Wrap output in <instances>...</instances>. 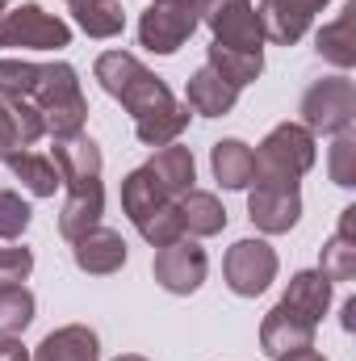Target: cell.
Segmentation results:
<instances>
[{
    "instance_id": "484cf974",
    "label": "cell",
    "mask_w": 356,
    "mask_h": 361,
    "mask_svg": "<svg viewBox=\"0 0 356 361\" xmlns=\"http://www.w3.org/2000/svg\"><path fill=\"white\" fill-rule=\"evenodd\" d=\"M34 294L25 286H0V345L21 341V332L34 324Z\"/></svg>"
},
{
    "instance_id": "603a6c76",
    "label": "cell",
    "mask_w": 356,
    "mask_h": 361,
    "mask_svg": "<svg viewBox=\"0 0 356 361\" xmlns=\"http://www.w3.org/2000/svg\"><path fill=\"white\" fill-rule=\"evenodd\" d=\"M352 21H356V0H348L344 8H340V17L336 21H327L323 30H319V55L327 59V63H336L340 72H348L356 68V38H352Z\"/></svg>"
},
{
    "instance_id": "44dd1931",
    "label": "cell",
    "mask_w": 356,
    "mask_h": 361,
    "mask_svg": "<svg viewBox=\"0 0 356 361\" xmlns=\"http://www.w3.org/2000/svg\"><path fill=\"white\" fill-rule=\"evenodd\" d=\"M289 311L306 315L310 324H323L327 307H331V281L323 277L319 269H298L285 286V298H281Z\"/></svg>"
},
{
    "instance_id": "9c48e42d",
    "label": "cell",
    "mask_w": 356,
    "mask_h": 361,
    "mask_svg": "<svg viewBox=\"0 0 356 361\" xmlns=\"http://www.w3.org/2000/svg\"><path fill=\"white\" fill-rule=\"evenodd\" d=\"M55 169L63 177V189L72 197H105V180H101V169H105V156L101 147L92 143L89 135H72V139H55Z\"/></svg>"
},
{
    "instance_id": "8fae6325",
    "label": "cell",
    "mask_w": 356,
    "mask_h": 361,
    "mask_svg": "<svg viewBox=\"0 0 356 361\" xmlns=\"http://www.w3.org/2000/svg\"><path fill=\"white\" fill-rule=\"evenodd\" d=\"M151 273H155L160 290L184 298V294H197V290H201V281H205V273H210V257H205V248H201L197 240L184 235V240L168 244V248H155Z\"/></svg>"
},
{
    "instance_id": "4fadbf2b",
    "label": "cell",
    "mask_w": 356,
    "mask_h": 361,
    "mask_svg": "<svg viewBox=\"0 0 356 361\" xmlns=\"http://www.w3.org/2000/svg\"><path fill=\"white\" fill-rule=\"evenodd\" d=\"M323 8H327V0H260L256 17H260L265 42H276V47L302 42Z\"/></svg>"
},
{
    "instance_id": "d6a6232c",
    "label": "cell",
    "mask_w": 356,
    "mask_h": 361,
    "mask_svg": "<svg viewBox=\"0 0 356 361\" xmlns=\"http://www.w3.org/2000/svg\"><path fill=\"white\" fill-rule=\"evenodd\" d=\"M281 361H327L319 349H302V353H289V357H281Z\"/></svg>"
},
{
    "instance_id": "30bf717a",
    "label": "cell",
    "mask_w": 356,
    "mask_h": 361,
    "mask_svg": "<svg viewBox=\"0 0 356 361\" xmlns=\"http://www.w3.org/2000/svg\"><path fill=\"white\" fill-rule=\"evenodd\" d=\"M201 21L210 25L218 47H235V51H265V30L256 17L252 0H205Z\"/></svg>"
},
{
    "instance_id": "e0dca14e",
    "label": "cell",
    "mask_w": 356,
    "mask_h": 361,
    "mask_svg": "<svg viewBox=\"0 0 356 361\" xmlns=\"http://www.w3.org/2000/svg\"><path fill=\"white\" fill-rule=\"evenodd\" d=\"M30 361H101V336L89 324L55 328L51 336H42V345L34 349Z\"/></svg>"
},
{
    "instance_id": "f1b7e54d",
    "label": "cell",
    "mask_w": 356,
    "mask_h": 361,
    "mask_svg": "<svg viewBox=\"0 0 356 361\" xmlns=\"http://www.w3.org/2000/svg\"><path fill=\"white\" fill-rule=\"evenodd\" d=\"M331 180L340 189H352L356 185V135L352 130L336 135V143H331Z\"/></svg>"
},
{
    "instance_id": "74e56055",
    "label": "cell",
    "mask_w": 356,
    "mask_h": 361,
    "mask_svg": "<svg viewBox=\"0 0 356 361\" xmlns=\"http://www.w3.org/2000/svg\"><path fill=\"white\" fill-rule=\"evenodd\" d=\"M193 4H197V8H205V0H193Z\"/></svg>"
},
{
    "instance_id": "1f68e13d",
    "label": "cell",
    "mask_w": 356,
    "mask_h": 361,
    "mask_svg": "<svg viewBox=\"0 0 356 361\" xmlns=\"http://www.w3.org/2000/svg\"><path fill=\"white\" fill-rule=\"evenodd\" d=\"M0 361H30V349L21 341H4L0 345Z\"/></svg>"
},
{
    "instance_id": "ffe728a7",
    "label": "cell",
    "mask_w": 356,
    "mask_h": 361,
    "mask_svg": "<svg viewBox=\"0 0 356 361\" xmlns=\"http://www.w3.org/2000/svg\"><path fill=\"white\" fill-rule=\"evenodd\" d=\"M180 206V227L189 240H210L227 227V206L210 193V189H189L184 197H177Z\"/></svg>"
},
{
    "instance_id": "7a4b0ae2",
    "label": "cell",
    "mask_w": 356,
    "mask_h": 361,
    "mask_svg": "<svg viewBox=\"0 0 356 361\" xmlns=\"http://www.w3.org/2000/svg\"><path fill=\"white\" fill-rule=\"evenodd\" d=\"M0 101H30L42 114L51 139L84 135L89 101L72 63H30V59H0Z\"/></svg>"
},
{
    "instance_id": "836d02e7",
    "label": "cell",
    "mask_w": 356,
    "mask_h": 361,
    "mask_svg": "<svg viewBox=\"0 0 356 361\" xmlns=\"http://www.w3.org/2000/svg\"><path fill=\"white\" fill-rule=\"evenodd\" d=\"M352 315H356V298H348V302H344V328H348V332H352Z\"/></svg>"
},
{
    "instance_id": "d590c367",
    "label": "cell",
    "mask_w": 356,
    "mask_h": 361,
    "mask_svg": "<svg viewBox=\"0 0 356 361\" xmlns=\"http://www.w3.org/2000/svg\"><path fill=\"white\" fill-rule=\"evenodd\" d=\"M89 4H96V0H68V8H89Z\"/></svg>"
},
{
    "instance_id": "cb8c5ba5",
    "label": "cell",
    "mask_w": 356,
    "mask_h": 361,
    "mask_svg": "<svg viewBox=\"0 0 356 361\" xmlns=\"http://www.w3.org/2000/svg\"><path fill=\"white\" fill-rule=\"evenodd\" d=\"M210 169L222 189H248L252 185V147L243 139H218L210 147Z\"/></svg>"
},
{
    "instance_id": "e575fe53",
    "label": "cell",
    "mask_w": 356,
    "mask_h": 361,
    "mask_svg": "<svg viewBox=\"0 0 356 361\" xmlns=\"http://www.w3.org/2000/svg\"><path fill=\"white\" fill-rule=\"evenodd\" d=\"M113 361H151V357H143V353H122V357H113Z\"/></svg>"
},
{
    "instance_id": "52a82bcc",
    "label": "cell",
    "mask_w": 356,
    "mask_h": 361,
    "mask_svg": "<svg viewBox=\"0 0 356 361\" xmlns=\"http://www.w3.org/2000/svg\"><path fill=\"white\" fill-rule=\"evenodd\" d=\"M201 25V8L193 0H151L139 17V47L151 55H177Z\"/></svg>"
},
{
    "instance_id": "5bb4252c",
    "label": "cell",
    "mask_w": 356,
    "mask_h": 361,
    "mask_svg": "<svg viewBox=\"0 0 356 361\" xmlns=\"http://www.w3.org/2000/svg\"><path fill=\"white\" fill-rule=\"evenodd\" d=\"M314 332H319V324H310L306 315H298L285 302H276L265 315V324H260V349L272 361H281V357H289V353L314 349Z\"/></svg>"
},
{
    "instance_id": "277c9868",
    "label": "cell",
    "mask_w": 356,
    "mask_h": 361,
    "mask_svg": "<svg viewBox=\"0 0 356 361\" xmlns=\"http://www.w3.org/2000/svg\"><path fill=\"white\" fill-rule=\"evenodd\" d=\"M314 135L302 122H281L252 152V185H298L314 169Z\"/></svg>"
},
{
    "instance_id": "4dcf8cb0",
    "label": "cell",
    "mask_w": 356,
    "mask_h": 361,
    "mask_svg": "<svg viewBox=\"0 0 356 361\" xmlns=\"http://www.w3.org/2000/svg\"><path fill=\"white\" fill-rule=\"evenodd\" d=\"M25 143H21V126H17V114L8 109V101H0V164L8 156H17Z\"/></svg>"
},
{
    "instance_id": "7402d4cb",
    "label": "cell",
    "mask_w": 356,
    "mask_h": 361,
    "mask_svg": "<svg viewBox=\"0 0 356 361\" xmlns=\"http://www.w3.org/2000/svg\"><path fill=\"white\" fill-rule=\"evenodd\" d=\"M205 63H210L231 89H248V85L260 80V72H265V51H235V47L210 42V47H205Z\"/></svg>"
},
{
    "instance_id": "d4e9b609",
    "label": "cell",
    "mask_w": 356,
    "mask_h": 361,
    "mask_svg": "<svg viewBox=\"0 0 356 361\" xmlns=\"http://www.w3.org/2000/svg\"><path fill=\"white\" fill-rule=\"evenodd\" d=\"M4 164H8V173L21 180L34 197H55V189H63V177H59L55 160L42 156V152H17Z\"/></svg>"
},
{
    "instance_id": "9a60e30c",
    "label": "cell",
    "mask_w": 356,
    "mask_h": 361,
    "mask_svg": "<svg viewBox=\"0 0 356 361\" xmlns=\"http://www.w3.org/2000/svg\"><path fill=\"white\" fill-rule=\"evenodd\" d=\"M72 261H76L80 273L109 277V273H117L126 265V240L113 227H92L80 240H72Z\"/></svg>"
},
{
    "instance_id": "ac0fdd59",
    "label": "cell",
    "mask_w": 356,
    "mask_h": 361,
    "mask_svg": "<svg viewBox=\"0 0 356 361\" xmlns=\"http://www.w3.org/2000/svg\"><path fill=\"white\" fill-rule=\"evenodd\" d=\"M319 273H323L327 281H352L356 277V206H344L336 235L323 244Z\"/></svg>"
},
{
    "instance_id": "8992f818",
    "label": "cell",
    "mask_w": 356,
    "mask_h": 361,
    "mask_svg": "<svg viewBox=\"0 0 356 361\" xmlns=\"http://www.w3.org/2000/svg\"><path fill=\"white\" fill-rule=\"evenodd\" d=\"M302 126L310 135H344L352 130L356 122V89L348 76H327V80H314L310 89L302 92Z\"/></svg>"
},
{
    "instance_id": "7c38bea8",
    "label": "cell",
    "mask_w": 356,
    "mask_h": 361,
    "mask_svg": "<svg viewBox=\"0 0 356 361\" xmlns=\"http://www.w3.org/2000/svg\"><path fill=\"white\" fill-rule=\"evenodd\" d=\"M248 219L265 235H285L302 219V189L298 185H248Z\"/></svg>"
},
{
    "instance_id": "4316f807",
    "label": "cell",
    "mask_w": 356,
    "mask_h": 361,
    "mask_svg": "<svg viewBox=\"0 0 356 361\" xmlns=\"http://www.w3.org/2000/svg\"><path fill=\"white\" fill-rule=\"evenodd\" d=\"M76 25L89 34V38H117L126 30V13H122V0H96L89 8H72Z\"/></svg>"
},
{
    "instance_id": "ba28073f",
    "label": "cell",
    "mask_w": 356,
    "mask_h": 361,
    "mask_svg": "<svg viewBox=\"0 0 356 361\" xmlns=\"http://www.w3.org/2000/svg\"><path fill=\"white\" fill-rule=\"evenodd\" d=\"M276 269H281V261H276V248L268 240H235L227 248V261H222V277H227L231 294H239V298L265 294L276 281Z\"/></svg>"
},
{
    "instance_id": "8d00e7d4",
    "label": "cell",
    "mask_w": 356,
    "mask_h": 361,
    "mask_svg": "<svg viewBox=\"0 0 356 361\" xmlns=\"http://www.w3.org/2000/svg\"><path fill=\"white\" fill-rule=\"evenodd\" d=\"M8 4H13V0H0V21H4V13H8Z\"/></svg>"
},
{
    "instance_id": "5b68a950",
    "label": "cell",
    "mask_w": 356,
    "mask_h": 361,
    "mask_svg": "<svg viewBox=\"0 0 356 361\" xmlns=\"http://www.w3.org/2000/svg\"><path fill=\"white\" fill-rule=\"evenodd\" d=\"M72 47V25L42 4H17L0 21V51H63Z\"/></svg>"
},
{
    "instance_id": "2e32d148",
    "label": "cell",
    "mask_w": 356,
    "mask_h": 361,
    "mask_svg": "<svg viewBox=\"0 0 356 361\" xmlns=\"http://www.w3.org/2000/svg\"><path fill=\"white\" fill-rule=\"evenodd\" d=\"M235 101H239V89H231L210 63H201V68L189 76V85H184V105H189L197 118H227V114L235 109Z\"/></svg>"
},
{
    "instance_id": "3957f363",
    "label": "cell",
    "mask_w": 356,
    "mask_h": 361,
    "mask_svg": "<svg viewBox=\"0 0 356 361\" xmlns=\"http://www.w3.org/2000/svg\"><path fill=\"white\" fill-rule=\"evenodd\" d=\"M122 210L151 248H168V244L184 240L177 197H168L147 169H134L122 177Z\"/></svg>"
},
{
    "instance_id": "f546056e",
    "label": "cell",
    "mask_w": 356,
    "mask_h": 361,
    "mask_svg": "<svg viewBox=\"0 0 356 361\" xmlns=\"http://www.w3.org/2000/svg\"><path fill=\"white\" fill-rule=\"evenodd\" d=\"M30 273H34L30 248H0V286H25Z\"/></svg>"
},
{
    "instance_id": "83f0119b",
    "label": "cell",
    "mask_w": 356,
    "mask_h": 361,
    "mask_svg": "<svg viewBox=\"0 0 356 361\" xmlns=\"http://www.w3.org/2000/svg\"><path fill=\"white\" fill-rule=\"evenodd\" d=\"M34 210L17 189H0V240H21Z\"/></svg>"
},
{
    "instance_id": "d6986e66",
    "label": "cell",
    "mask_w": 356,
    "mask_h": 361,
    "mask_svg": "<svg viewBox=\"0 0 356 361\" xmlns=\"http://www.w3.org/2000/svg\"><path fill=\"white\" fill-rule=\"evenodd\" d=\"M143 169L155 177V185H160L168 197H184V193L193 189V180H197V160H193V152H189V147H180V143L160 147Z\"/></svg>"
},
{
    "instance_id": "6da1fadb",
    "label": "cell",
    "mask_w": 356,
    "mask_h": 361,
    "mask_svg": "<svg viewBox=\"0 0 356 361\" xmlns=\"http://www.w3.org/2000/svg\"><path fill=\"white\" fill-rule=\"evenodd\" d=\"M96 85L109 92L113 101H122V109L134 118V139L143 147H168L189 130L193 109L172 97V89L134 55L126 51H105L92 63Z\"/></svg>"
}]
</instances>
